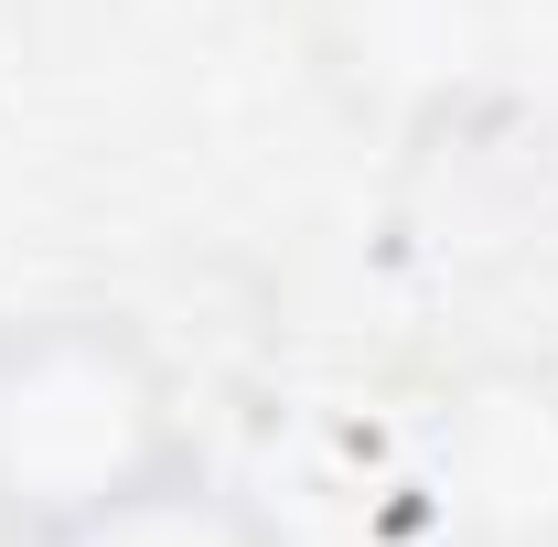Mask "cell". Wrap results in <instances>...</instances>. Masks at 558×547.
<instances>
[{
  "label": "cell",
  "instance_id": "cell-1",
  "mask_svg": "<svg viewBox=\"0 0 558 547\" xmlns=\"http://www.w3.org/2000/svg\"><path fill=\"white\" fill-rule=\"evenodd\" d=\"M194 462L183 376L130 312L54 301L0 323V547H33Z\"/></svg>",
  "mask_w": 558,
  "mask_h": 547
},
{
  "label": "cell",
  "instance_id": "cell-2",
  "mask_svg": "<svg viewBox=\"0 0 558 547\" xmlns=\"http://www.w3.org/2000/svg\"><path fill=\"white\" fill-rule=\"evenodd\" d=\"M515 0H301V65L365 139H451L505 97Z\"/></svg>",
  "mask_w": 558,
  "mask_h": 547
},
{
  "label": "cell",
  "instance_id": "cell-3",
  "mask_svg": "<svg viewBox=\"0 0 558 547\" xmlns=\"http://www.w3.org/2000/svg\"><path fill=\"white\" fill-rule=\"evenodd\" d=\"M409 483L451 547H558V354H473L429 387Z\"/></svg>",
  "mask_w": 558,
  "mask_h": 547
},
{
  "label": "cell",
  "instance_id": "cell-4",
  "mask_svg": "<svg viewBox=\"0 0 558 547\" xmlns=\"http://www.w3.org/2000/svg\"><path fill=\"white\" fill-rule=\"evenodd\" d=\"M33 547H290L269 526V505L258 494H236L226 473H205V451L194 462H172L161 483H140L119 505H97V515H75L54 537Z\"/></svg>",
  "mask_w": 558,
  "mask_h": 547
}]
</instances>
